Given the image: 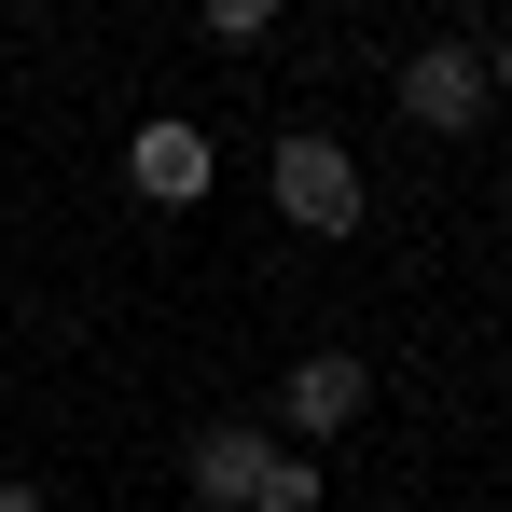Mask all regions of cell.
<instances>
[{"label":"cell","mask_w":512,"mask_h":512,"mask_svg":"<svg viewBox=\"0 0 512 512\" xmlns=\"http://www.w3.org/2000/svg\"><path fill=\"white\" fill-rule=\"evenodd\" d=\"M263 194H277V222H291V236H360V208H374V194H360V153L319 139V125H291V139H277Z\"/></svg>","instance_id":"1"},{"label":"cell","mask_w":512,"mask_h":512,"mask_svg":"<svg viewBox=\"0 0 512 512\" xmlns=\"http://www.w3.org/2000/svg\"><path fill=\"white\" fill-rule=\"evenodd\" d=\"M125 180H139L153 208H208V180H222V139H208L194 111H153V125L125 139Z\"/></svg>","instance_id":"5"},{"label":"cell","mask_w":512,"mask_h":512,"mask_svg":"<svg viewBox=\"0 0 512 512\" xmlns=\"http://www.w3.org/2000/svg\"><path fill=\"white\" fill-rule=\"evenodd\" d=\"M485 97H512V28H485Z\"/></svg>","instance_id":"8"},{"label":"cell","mask_w":512,"mask_h":512,"mask_svg":"<svg viewBox=\"0 0 512 512\" xmlns=\"http://www.w3.org/2000/svg\"><path fill=\"white\" fill-rule=\"evenodd\" d=\"M319 499H333V485H319V457H291V443H277V471H263L250 512H319Z\"/></svg>","instance_id":"6"},{"label":"cell","mask_w":512,"mask_h":512,"mask_svg":"<svg viewBox=\"0 0 512 512\" xmlns=\"http://www.w3.org/2000/svg\"><path fill=\"white\" fill-rule=\"evenodd\" d=\"M0 512H56V499H42V485H14V471H0Z\"/></svg>","instance_id":"9"},{"label":"cell","mask_w":512,"mask_h":512,"mask_svg":"<svg viewBox=\"0 0 512 512\" xmlns=\"http://www.w3.org/2000/svg\"><path fill=\"white\" fill-rule=\"evenodd\" d=\"M360 402H374V360H360V346H305V360H291V388H277L291 457H305V443H333V429H360Z\"/></svg>","instance_id":"3"},{"label":"cell","mask_w":512,"mask_h":512,"mask_svg":"<svg viewBox=\"0 0 512 512\" xmlns=\"http://www.w3.org/2000/svg\"><path fill=\"white\" fill-rule=\"evenodd\" d=\"M499 97H485V28H443V42H416L402 56V125H429V139H471Z\"/></svg>","instance_id":"2"},{"label":"cell","mask_w":512,"mask_h":512,"mask_svg":"<svg viewBox=\"0 0 512 512\" xmlns=\"http://www.w3.org/2000/svg\"><path fill=\"white\" fill-rule=\"evenodd\" d=\"M263 471H277V429L263 416H208L194 443H180V485H194V512H250Z\"/></svg>","instance_id":"4"},{"label":"cell","mask_w":512,"mask_h":512,"mask_svg":"<svg viewBox=\"0 0 512 512\" xmlns=\"http://www.w3.org/2000/svg\"><path fill=\"white\" fill-rule=\"evenodd\" d=\"M263 28H277V0H208V42H222V56H250Z\"/></svg>","instance_id":"7"}]
</instances>
